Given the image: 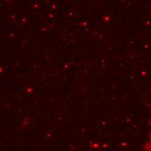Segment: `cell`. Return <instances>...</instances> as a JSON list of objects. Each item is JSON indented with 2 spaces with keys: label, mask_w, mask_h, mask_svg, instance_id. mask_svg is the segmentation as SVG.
I'll return each mask as SVG.
<instances>
[{
  "label": "cell",
  "mask_w": 151,
  "mask_h": 151,
  "mask_svg": "<svg viewBox=\"0 0 151 151\" xmlns=\"http://www.w3.org/2000/svg\"><path fill=\"white\" fill-rule=\"evenodd\" d=\"M146 151H151V119L150 125V131H149V137L146 142Z\"/></svg>",
  "instance_id": "cell-1"
}]
</instances>
